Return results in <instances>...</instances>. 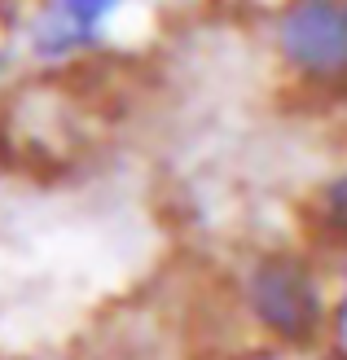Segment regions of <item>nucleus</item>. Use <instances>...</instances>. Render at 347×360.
I'll list each match as a JSON object with an SVG mask.
<instances>
[{
	"mask_svg": "<svg viewBox=\"0 0 347 360\" xmlns=\"http://www.w3.org/2000/svg\"><path fill=\"white\" fill-rule=\"evenodd\" d=\"M246 299L251 312L260 316V326L286 338V343H308L321 330L325 303L317 290V277L290 255H268L255 264L246 281Z\"/></svg>",
	"mask_w": 347,
	"mask_h": 360,
	"instance_id": "obj_1",
	"label": "nucleus"
},
{
	"mask_svg": "<svg viewBox=\"0 0 347 360\" xmlns=\"http://www.w3.org/2000/svg\"><path fill=\"white\" fill-rule=\"evenodd\" d=\"M277 44L286 62H295L303 75L343 79L347 75V5L343 0H295L282 22Z\"/></svg>",
	"mask_w": 347,
	"mask_h": 360,
	"instance_id": "obj_2",
	"label": "nucleus"
},
{
	"mask_svg": "<svg viewBox=\"0 0 347 360\" xmlns=\"http://www.w3.org/2000/svg\"><path fill=\"white\" fill-rule=\"evenodd\" d=\"M111 9H115V0H58L53 13H49V22H44V31L35 35V49L66 53L70 44L88 40Z\"/></svg>",
	"mask_w": 347,
	"mask_h": 360,
	"instance_id": "obj_3",
	"label": "nucleus"
},
{
	"mask_svg": "<svg viewBox=\"0 0 347 360\" xmlns=\"http://www.w3.org/2000/svg\"><path fill=\"white\" fill-rule=\"evenodd\" d=\"M321 220L330 224L334 233H347V172L325 185V193H321Z\"/></svg>",
	"mask_w": 347,
	"mask_h": 360,
	"instance_id": "obj_4",
	"label": "nucleus"
},
{
	"mask_svg": "<svg viewBox=\"0 0 347 360\" xmlns=\"http://www.w3.org/2000/svg\"><path fill=\"white\" fill-rule=\"evenodd\" d=\"M325 360H347V356H325Z\"/></svg>",
	"mask_w": 347,
	"mask_h": 360,
	"instance_id": "obj_5",
	"label": "nucleus"
}]
</instances>
